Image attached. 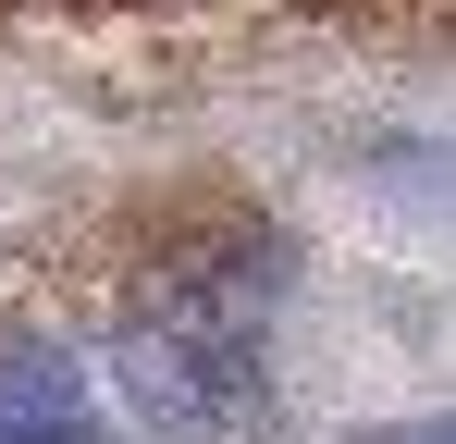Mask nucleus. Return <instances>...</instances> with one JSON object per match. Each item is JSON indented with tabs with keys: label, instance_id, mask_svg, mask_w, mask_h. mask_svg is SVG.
Returning <instances> with one entry per match:
<instances>
[{
	"label": "nucleus",
	"instance_id": "obj_1",
	"mask_svg": "<svg viewBox=\"0 0 456 444\" xmlns=\"http://www.w3.org/2000/svg\"><path fill=\"white\" fill-rule=\"evenodd\" d=\"M272 284L284 259L259 234H210L149 259L111 308V382L160 444H247L272 420Z\"/></svg>",
	"mask_w": 456,
	"mask_h": 444
},
{
	"label": "nucleus",
	"instance_id": "obj_2",
	"mask_svg": "<svg viewBox=\"0 0 456 444\" xmlns=\"http://www.w3.org/2000/svg\"><path fill=\"white\" fill-rule=\"evenodd\" d=\"M0 444H124L86 395L75 346H0Z\"/></svg>",
	"mask_w": 456,
	"mask_h": 444
},
{
	"label": "nucleus",
	"instance_id": "obj_3",
	"mask_svg": "<svg viewBox=\"0 0 456 444\" xmlns=\"http://www.w3.org/2000/svg\"><path fill=\"white\" fill-rule=\"evenodd\" d=\"M358 444H456V420H395V432H358Z\"/></svg>",
	"mask_w": 456,
	"mask_h": 444
}]
</instances>
